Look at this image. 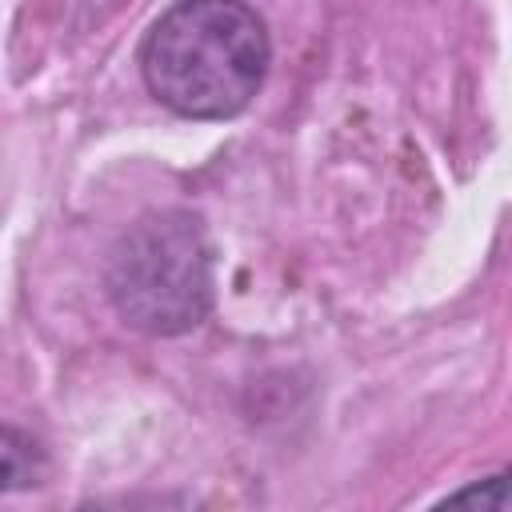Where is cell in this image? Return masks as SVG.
I'll return each mask as SVG.
<instances>
[{
  "instance_id": "cell-1",
  "label": "cell",
  "mask_w": 512,
  "mask_h": 512,
  "mask_svg": "<svg viewBox=\"0 0 512 512\" xmlns=\"http://www.w3.org/2000/svg\"><path fill=\"white\" fill-rule=\"evenodd\" d=\"M268 64V28L244 0H180L148 28L140 48L148 92L188 120L244 112Z\"/></svg>"
},
{
  "instance_id": "cell-2",
  "label": "cell",
  "mask_w": 512,
  "mask_h": 512,
  "mask_svg": "<svg viewBox=\"0 0 512 512\" xmlns=\"http://www.w3.org/2000/svg\"><path fill=\"white\" fill-rule=\"evenodd\" d=\"M112 308L140 332L180 336L212 308V252L200 216L168 208L136 220L108 260Z\"/></svg>"
},
{
  "instance_id": "cell-3",
  "label": "cell",
  "mask_w": 512,
  "mask_h": 512,
  "mask_svg": "<svg viewBox=\"0 0 512 512\" xmlns=\"http://www.w3.org/2000/svg\"><path fill=\"white\" fill-rule=\"evenodd\" d=\"M32 472V444L8 428H0V496L16 484H24V476Z\"/></svg>"
},
{
  "instance_id": "cell-4",
  "label": "cell",
  "mask_w": 512,
  "mask_h": 512,
  "mask_svg": "<svg viewBox=\"0 0 512 512\" xmlns=\"http://www.w3.org/2000/svg\"><path fill=\"white\" fill-rule=\"evenodd\" d=\"M464 500H480V504H488V508H508V488H504V476H492L484 488H468V492L448 496V504H464Z\"/></svg>"
}]
</instances>
